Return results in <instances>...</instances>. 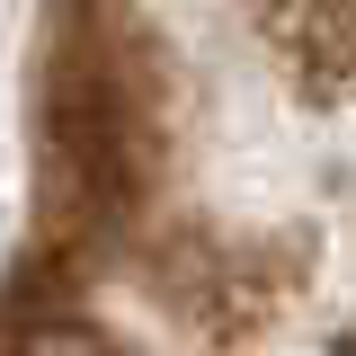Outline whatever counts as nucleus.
I'll return each instance as SVG.
<instances>
[{"label": "nucleus", "instance_id": "nucleus-1", "mask_svg": "<svg viewBox=\"0 0 356 356\" xmlns=\"http://www.w3.org/2000/svg\"><path fill=\"white\" fill-rule=\"evenodd\" d=\"M9 356H116V348L98 330H81V321H36V330H18Z\"/></svg>", "mask_w": 356, "mask_h": 356}]
</instances>
